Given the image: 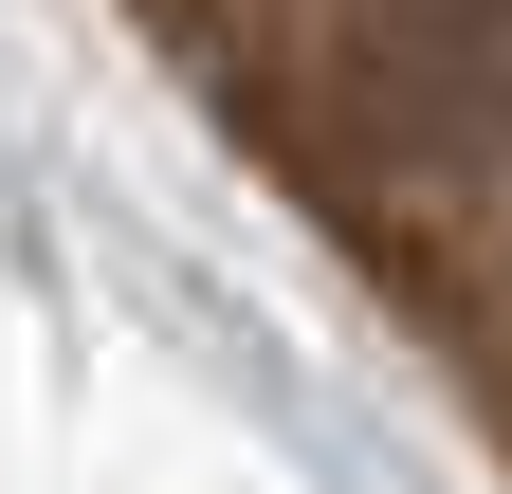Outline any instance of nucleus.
Returning a JSON list of instances; mask_svg holds the SVG:
<instances>
[{
  "instance_id": "nucleus-1",
  "label": "nucleus",
  "mask_w": 512,
  "mask_h": 494,
  "mask_svg": "<svg viewBox=\"0 0 512 494\" xmlns=\"http://www.w3.org/2000/svg\"><path fill=\"white\" fill-rule=\"evenodd\" d=\"M293 129L384 183H494L512 165V0H311Z\"/></svg>"
}]
</instances>
